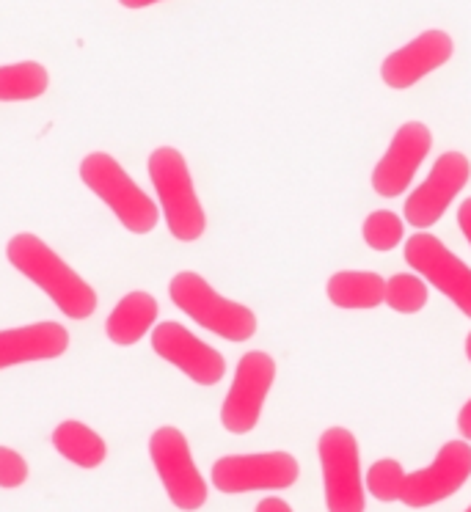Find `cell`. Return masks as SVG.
<instances>
[{
  "instance_id": "cell-1",
  "label": "cell",
  "mask_w": 471,
  "mask_h": 512,
  "mask_svg": "<svg viewBox=\"0 0 471 512\" xmlns=\"http://www.w3.org/2000/svg\"><path fill=\"white\" fill-rule=\"evenodd\" d=\"M6 259L20 276L36 284L50 301L56 303L58 312L69 320H89L97 312V292L89 281L80 279L75 270L36 237L34 232L14 234L6 245Z\"/></svg>"
},
{
  "instance_id": "cell-2",
  "label": "cell",
  "mask_w": 471,
  "mask_h": 512,
  "mask_svg": "<svg viewBox=\"0 0 471 512\" xmlns=\"http://www.w3.org/2000/svg\"><path fill=\"white\" fill-rule=\"evenodd\" d=\"M146 168L171 237L180 243H196L207 229V215L185 155L174 146H157L146 160Z\"/></svg>"
},
{
  "instance_id": "cell-3",
  "label": "cell",
  "mask_w": 471,
  "mask_h": 512,
  "mask_svg": "<svg viewBox=\"0 0 471 512\" xmlns=\"http://www.w3.org/2000/svg\"><path fill=\"white\" fill-rule=\"evenodd\" d=\"M80 182L113 212V218L122 223L130 234H152L160 223V210L144 190L138 188L122 163L108 152H91L80 160Z\"/></svg>"
},
{
  "instance_id": "cell-4",
  "label": "cell",
  "mask_w": 471,
  "mask_h": 512,
  "mask_svg": "<svg viewBox=\"0 0 471 512\" xmlns=\"http://www.w3.org/2000/svg\"><path fill=\"white\" fill-rule=\"evenodd\" d=\"M169 298L180 312L191 317L193 323H199L210 334L221 336L226 342L240 345L257 334V314L243 303L229 301L221 292H215L207 279L193 270H180L169 281Z\"/></svg>"
},
{
  "instance_id": "cell-5",
  "label": "cell",
  "mask_w": 471,
  "mask_h": 512,
  "mask_svg": "<svg viewBox=\"0 0 471 512\" xmlns=\"http://www.w3.org/2000/svg\"><path fill=\"white\" fill-rule=\"evenodd\" d=\"M149 457L171 504L182 512L202 510L207 504V482L193 463L191 444L180 427H157L149 438Z\"/></svg>"
},
{
  "instance_id": "cell-6",
  "label": "cell",
  "mask_w": 471,
  "mask_h": 512,
  "mask_svg": "<svg viewBox=\"0 0 471 512\" xmlns=\"http://www.w3.org/2000/svg\"><path fill=\"white\" fill-rule=\"evenodd\" d=\"M323 468L328 512H364V482H361V452L356 435L348 427H328L317 441Z\"/></svg>"
},
{
  "instance_id": "cell-7",
  "label": "cell",
  "mask_w": 471,
  "mask_h": 512,
  "mask_svg": "<svg viewBox=\"0 0 471 512\" xmlns=\"http://www.w3.org/2000/svg\"><path fill=\"white\" fill-rule=\"evenodd\" d=\"M273 383H276V361L268 353L251 350L240 358L232 389L221 405V424L226 433L246 435L257 427Z\"/></svg>"
},
{
  "instance_id": "cell-8",
  "label": "cell",
  "mask_w": 471,
  "mask_h": 512,
  "mask_svg": "<svg viewBox=\"0 0 471 512\" xmlns=\"http://www.w3.org/2000/svg\"><path fill=\"white\" fill-rule=\"evenodd\" d=\"M210 477L221 493L237 496V493H251V490L292 488L301 477V466L290 452L226 455L215 460Z\"/></svg>"
},
{
  "instance_id": "cell-9",
  "label": "cell",
  "mask_w": 471,
  "mask_h": 512,
  "mask_svg": "<svg viewBox=\"0 0 471 512\" xmlns=\"http://www.w3.org/2000/svg\"><path fill=\"white\" fill-rule=\"evenodd\" d=\"M405 262L471 320V268L436 234H411L405 243Z\"/></svg>"
},
{
  "instance_id": "cell-10",
  "label": "cell",
  "mask_w": 471,
  "mask_h": 512,
  "mask_svg": "<svg viewBox=\"0 0 471 512\" xmlns=\"http://www.w3.org/2000/svg\"><path fill=\"white\" fill-rule=\"evenodd\" d=\"M471 477V446L466 441H449L438 449L436 460L414 474H405L400 501L422 510L458 493Z\"/></svg>"
},
{
  "instance_id": "cell-11",
  "label": "cell",
  "mask_w": 471,
  "mask_h": 512,
  "mask_svg": "<svg viewBox=\"0 0 471 512\" xmlns=\"http://www.w3.org/2000/svg\"><path fill=\"white\" fill-rule=\"evenodd\" d=\"M469 160L460 152H444L438 157L427 179L405 199V221L414 229H430L441 221L449 204L458 199V193L469 182Z\"/></svg>"
},
{
  "instance_id": "cell-12",
  "label": "cell",
  "mask_w": 471,
  "mask_h": 512,
  "mask_svg": "<svg viewBox=\"0 0 471 512\" xmlns=\"http://www.w3.org/2000/svg\"><path fill=\"white\" fill-rule=\"evenodd\" d=\"M152 350L199 386H215L226 375L224 356L180 323H157L152 328Z\"/></svg>"
},
{
  "instance_id": "cell-13",
  "label": "cell",
  "mask_w": 471,
  "mask_h": 512,
  "mask_svg": "<svg viewBox=\"0 0 471 512\" xmlns=\"http://www.w3.org/2000/svg\"><path fill=\"white\" fill-rule=\"evenodd\" d=\"M433 149V133L422 122H405L394 133L386 155L372 171V190L383 199H397L411 188L416 171Z\"/></svg>"
},
{
  "instance_id": "cell-14",
  "label": "cell",
  "mask_w": 471,
  "mask_h": 512,
  "mask_svg": "<svg viewBox=\"0 0 471 512\" xmlns=\"http://www.w3.org/2000/svg\"><path fill=\"white\" fill-rule=\"evenodd\" d=\"M455 53V42L447 31H425L400 50H394L383 58L381 78L383 83L394 91H405L416 86L419 80L427 78L430 72H436L447 64Z\"/></svg>"
},
{
  "instance_id": "cell-15",
  "label": "cell",
  "mask_w": 471,
  "mask_h": 512,
  "mask_svg": "<svg viewBox=\"0 0 471 512\" xmlns=\"http://www.w3.org/2000/svg\"><path fill=\"white\" fill-rule=\"evenodd\" d=\"M69 350V331L61 323H31L0 331V369L53 361Z\"/></svg>"
},
{
  "instance_id": "cell-16",
  "label": "cell",
  "mask_w": 471,
  "mask_h": 512,
  "mask_svg": "<svg viewBox=\"0 0 471 512\" xmlns=\"http://www.w3.org/2000/svg\"><path fill=\"white\" fill-rule=\"evenodd\" d=\"M157 306L155 295H149L144 290L127 292L122 301L113 306V312L105 320V336L108 342L116 347H133L144 339L152 325L157 323Z\"/></svg>"
},
{
  "instance_id": "cell-17",
  "label": "cell",
  "mask_w": 471,
  "mask_h": 512,
  "mask_svg": "<svg viewBox=\"0 0 471 512\" xmlns=\"http://www.w3.org/2000/svg\"><path fill=\"white\" fill-rule=\"evenodd\" d=\"M328 301L348 309V312H367L381 306L386 295V281L372 270H339L328 279Z\"/></svg>"
},
{
  "instance_id": "cell-18",
  "label": "cell",
  "mask_w": 471,
  "mask_h": 512,
  "mask_svg": "<svg viewBox=\"0 0 471 512\" xmlns=\"http://www.w3.org/2000/svg\"><path fill=\"white\" fill-rule=\"evenodd\" d=\"M50 441H53V449H56L58 455L69 460L72 466L86 468V471L100 468L105 463V457H108L105 438L94 427L75 422V419L58 424L53 435H50Z\"/></svg>"
},
{
  "instance_id": "cell-19",
  "label": "cell",
  "mask_w": 471,
  "mask_h": 512,
  "mask_svg": "<svg viewBox=\"0 0 471 512\" xmlns=\"http://www.w3.org/2000/svg\"><path fill=\"white\" fill-rule=\"evenodd\" d=\"M50 89V75L36 61H20L0 67V102L39 100Z\"/></svg>"
},
{
  "instance_id": "cell-20",
  "label": "cell",
  "mask_w": 471,
  "mask_h": 512,
  "mask_svg": "<svg viewBox=\"0 0 471 512\" xmlns=\"http://www.w3.org/2000/svg\"><path fill=\"white\" fill-rule=\"evenodd\" d=\"M427 284L414 273H397L386 281L383 303L397 314H419L427 306Z\"/></svg>"
},
{
  "instance_id": "cell-21",
  "label": "cell",
  "mask_w": 471,
  "mask_h": 512,
  "mask_svg": "<svg viewBox=\"0 0 471 512\" xmlns=\"http://www.w3.org/2000/svg\"><path fill=\"white\" fill-rule=\"evenodd\" d=\"M361 237H364V243L370 245L372 251L386 254V251H394L397 245L403 243L405 223L397 212L375 210L361 223Z\"/></svg>"
},
{
  "instance_id": "cell-22",
  "label": "cell",
  "mask_w": 471,
  "mask_h": 512,
  "mask_svg": "<svg viewBox=\"0 0 471 512\" xmlns=\"http://www.w3.org/2000/svg\"><path fill=\"white\" fill-rule=\"evenodd\" d=\"M403 482L405 471L397 460H378L367 471V490H370L375 499L383 501V504L400 501V496H403Z\"/></svg>"
},
{
  "instance_id": "cell-23",
  "label": "cell",
  "mask_w": 471,
  "mask_h": 512,
  "mask_svg": "<svg viewBox=\"0 0 471 512\" xmlns=\"http://www.w3.org/2000/svg\"><path fill=\"white\" fill-rule=\"evenodd\" d=\"M28 474H31L28 460L17 449H12V446H0V488H23L25 482H28Z\"/></svg>"
},
{
  "instance_id": "cell-24",
  "label": "cell",
  "mask_w": 471,
  "mask_h": 512,
  "mask_svg": "<svg viewBox=\"0 0 471 512\" xmlns=\"http://www.w3.org/2000/svg\"><path fill=\"white\" fill-rule=\"evenodd\" d=\"M458 226H460V232L466 234V240H469L471 245V199H466L458 207Z\"/></svg>"
},
{
  "instance_id": "cell-25",
  "label": "cell",
  "mask_w": 471,
  "mask_h": 512,
  "mask_svg": "<svg viewBox=\"0 0 471 512\" xmlns=\"http://www.w3.org/2000/svg\"><path fill=\"white\" fill-rule=\"evenodd\" d=\"M458 430L460 435L466 438V441H471V400L460 408L458 413Z\"/></svg>"
},
{
  "instance_id": "cell-26",
  "label": "cell",
  "mask_w": 471,
  "mask_h": 512,
  "mask_svg": "<svg viewBox=\"0 0 471 512\" xmlns=\"http://www.w3.org/2000/svg\"><path fill=\"white\" fill-rule=\"evenodd\" d=\"M254 512H292V507L284 499H262Z\"/></svg>"
},
{
  "instance_id": "cell-27",
  "label": "cell",
  "mask_w": 471,
  "mask_h": 512,
  "mask_svg": "<svg viewBox=\"0 0 471 512\" xmlns=\"http://www.w3.org/2000/svg\"><path fill=\"white\" fill-rule=\"evenodd\" d=\"M155 3H163V0H119V6H124V9H149Z\"/></svg>"
},
{
  "instance_id": "cell-28",
  "label": "cell",
  "mask_w": 471,
  "mask_h": 512,
  "mask_svg": "<svg viewBox=\"0 0 471 512\" xmlns=\"http://www.w3.org/2000/svg\"><path fill=\"white\" fill-rule=\"evenodd\" d=\"M466 358H469V361H471V334L466 336Z\"/></svg>"
},
{
  "instance_id": "cell-29",
  "label": "cell",
  "mask_w": 471,
  "mask_h": 512,
  "mask_svg": "<svg viewBox=\"0 0 471 512\" xmlns=\"http://www.w3.org/2000/svg\"><path fill=\"white\" fill-rule=\"evenodd\" d=\"M466 512H471V507H469V510H466Z\"/></svg>"
}]
</instances>
